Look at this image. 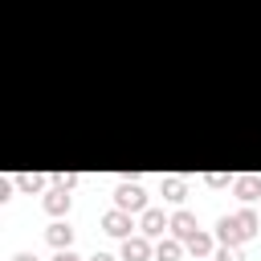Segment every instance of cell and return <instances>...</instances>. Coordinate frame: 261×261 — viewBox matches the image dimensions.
I'll list each match as a JSON object with an SVG mask.
<instances>
[{
  "mask_svg": "<svg viewBox=\"0 0 261 261\" xmlns=\"http://www.w3.org/2000/svg\"><path fill=\"white\" fill-rule=\"evenodd\" d=\"M155 257H159V261H179V257H184V241H179V237H159Z\"/></svg>",
  "mask_w": 261,
  "mask_h": 261,
  "instance_id": "8fae6325",
  "label": "cell"
},
{
  "mask_svg": "<svg viewBox=\"0 0 261 261\" xmlns=\"http://www.w3.org/2000/svg\"><path fill=\"white\" fill-rule=\"evenodd\" d=\"M53 261H82V257H77L73 249H57V253H53Z\"/></svg>",
  "mask_w": 261,
  "mask_h": 261,
  "instance_id": "ac0fdd59",
  "label": "cell"
},
{
  "mask_svg": "<svg viewBox=\"0 0 261 261\" xmlns=\"http://www.w3.org/2000/svg\"><path fill=\"white\" fill-rule=\"evenodd\" d=\"M86 261H114L110 253H94V257H86Z\"/></svg>",
  "mask_w": 261,
  "mask_h": 261,
  "instance_id": "d6986e66",
  "label": "cell"
},
{
  "mask_svg": "<svg viewBox=\"0 0 261 261\" xmlns=\"http://www.w3.org/2000/svg\"><path fill=\"white\" fill-rule=\"evenodd\" d=\"M184 245H188V249H192L196 257H208V253H212V245H216V237H208L204 228H196V232H192V237H188Z\"/></svg>",
  "mask_w": 261,
  "mask_h": 261,
  "instance_id": "4fadbf2b",
  "label": "cell"
},
{
  "mask_svg": "<svg viewBox=\"0 0 261 261\" xmlns=\"http://www.w3.org/2000/svg\"><path fill=\"white\" fill-rule=\"evenodd\" d=\"M200 224H196V216L188 212V208H179V212H171V237H179V241H188L192 232H196Z\"/></svg>",
  "mask_w": 261,
  "mask_h": 261,
  "instance_id": "ba28073f",
  "label": "cell"
},
{
  "mask_svg": "<svg viewBox=\"0 0 261 261\" xmlns=\"http://www.w3.org/2000/svg\"><path fill=\"white\" fill-rule=\"evenodd\" d=\"M12 179H16V188H20V192H41L53 175H41V171H16Z\"/></svg>",
  "mask_w": 261,
  "mask_h": 261,
  "instance_id": "7c38bea8",
  "label": "cell"
},
{
  "mask_svg": "<svg viewBox=\"0 0 261 261\" xmlns=\"http://www.w3.org/2000/svg\"><path fill=\"white\" fill-rule=\"evenodd\" d=\"M216 261H245V257H241L237 245H220V249H216Z\"/></svg>",
  "mask_w": 261,
  "mask_h": 261,
  "instance_id": "9a60e30c",
  "label": "cell"
},
{
  "mask_svg": "<svg viewBox=\"0 0 261 261\" xmlns=\"http://www.w3.org/2000/svg\"><path fill=\"white\" fill-rule=\"evenodd\" d=\"M77 179H82L77 171H53V188H65V192H73V188H77Z\"/></svg>",
  "mask_w": 261,
  "mask_h": 261,
  "instance_id": "5bb4252c",
  "label": "cell"
},
{
  "mask_svg": "<svg viewBox=\"0 0 261 261\" xmlns=\"http://www.w3.org/2000/svg\"><path fill=\"white\" fill-rule=\"evenodd\" d=\"M163 228H171V216H163V208H147V212H139V232H147V237H163Z\"/></svg>",
  "mask_w": 261,
  "mask_h": 261,
  "instance_id": "277c9868",
  "label": "cell"
},
{
  "mask_svg": "<svg viewBox=\"0 0 261 261\" xmlns=\"http://www.w3.org/2000/svg\"><path fill=\"white\" fill-rule=\"evenodd\" d=\"M216 241H220V245H241V241H249V232H245V224H241L237 212L216 220Z\"/></svg>",
  "mask_w": 261,
  "mask_h": 261,
  "instance_id": "7a4b0ae2",
  "label": "cell"
},
{
  "mask_svg": "<svg viewBox=\"0 0 261 261\" xmlns=\"http://www.w3.org/2000/svg\"><path fill=\"white\" fill-rule=\"evenodd\" d=\"M204 179H208V188H224V184H228V175H220V171H212V175H204Z\"/></svg>",
  "mask_w": 261,
  "mask_h": 261,
  "instance_id": "2e32d148",
  "label": "cell"
},
{
  "mask_svg": "<svg viewBox=\"0 0 261 261\" xmlns=\"http://www.w3.org/2000/svg\"><path fill=\"white\" fill-rule=\"evenodd\" d=\"M232 196H241L245 204L261 200V175H237L232 179Z\"/></svg>",
  "mask_w": 261,
  "mask_h": 261,
  "instance_id": "8992f818",
  "label": "cell"
},
{
  "mask_svg": "<svg viewBox=\"0 0 261 261\" xmlns=\"http://www.w3.org/2000/svg\"><path fill=\"white\" fill-rule=\"evenodd\" d=\"M130 228H135V220H130V212H122V208H110V212L102 216V232H110V237H130Z\"/></svg>",
  "mask_w": 261,
  "mask_h": 261,
  "instance_id": "5b68a950",
  "label": "cell"
},
{
  "mask_svg": "<svg viewBox=\"0 0 261 261\" xmlns=\"http://www.w3.org/2000/svg\"><path fill=\"white\" fill-rule=\"evenodd\" d=\"M12 261H37V257H33V253H16Z\"/></svg>",
  "mask_w": 261,
  "mask_h": 261,
  "instance_id": "ffe728a7",
  "label": "cell"
},
{
  "mask_svg": "<svg viewBox=\"0 0 261 261\" xmlns=\"http://www.w3.org/2000/svg\"><path fill=\"white\" fill-rule=\"evenodd\" d=\"M45 241H49L53 249H69V245H73V228L57 220V224H49V228H45Z\"/></svg>",
  "mask_w": 261,
  "mask_h": 261,
  "instance_id": "30bf717a",
  "label": "cell"
},
{
  "mask_svg": "<svg viewBox=\"0 0 261 261\" xmlns=\"http://www.w3.org/2000/svg\"><path fill=\"white\" fill-rule=\"evenodd\" d=\"M155 249H151V237L147 232H135V237H122V261H147Z\"/></svg>",
  "mask_w": 261,
  "mask_h": 261,
  "instance_id": "3957f363",
  "label": "cell"
},
{
  "mask_svg": "<svg viewBox=\"0 0 261 261\" xmlns=\"http://www.w3.org/2000/svg\"><path fill=\"white\" fill-rule=\"evenodd\" d=\"M12 184H16V179H0V204L12 200Z\"/></svg>",
  "mask_w": 261,
  "mask_h": 261,
  "instance_id": "e0dca14e",
  "label": "cell"
},
{
  "mask_svg": "<svg viewBox=\"0 0 261 261\" xmlns=\"http://www.w3.org/2000/svg\"><path fill=\"white\" fill-rule=\"evenodd\" d=\"M163 200L184 204V200H188V179H184V175H167V179H163Z\"/></svg>",
  "mask_w": 261,
  "mask_h": 261,
  "instance_id": "9c48e42d",
  "label": "cell"
},
{
  "mask_svg": "<svg viewBox=\"0 0 261 261\" xmlns=\"http://www.w3.org/2000/svg\"><path fill=\"white\" fill-rule=\"evenodd\" d=\"M69 204H73V196H69L65 188L45 192V212H49V216H65V212H69Z\"/></svg>",
  "mask_w": 261,
  "mask_h": 261,
  "instance_id": "52a82bcc",
  "label": "cell"
},
{
  "mask_svg": "<svg viewBox=\"0 0 261 261\" xmlns=\"http://www.w3.org/2000/svg\"><path fill=\"white\" fill-rule=\"evenodd\" d=\"M114 208H122V212H147V192L139 188V184H118V192H114Z\"/></svg>",
  "mask_w": 261,
  "mask_h": 261,
  "instance_id": "6da1fadb",
  "label": "cell"
}]
</instances>
